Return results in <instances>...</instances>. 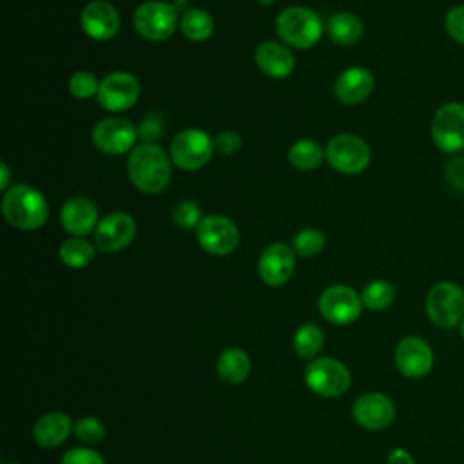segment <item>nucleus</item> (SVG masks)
<instances>
[{
	"mask_svg": "<svg viewBox=\"0 0 464 464\" xmlns=\"http://www.w3.org/2000/svg\"><path fill=\"white\" fill-rule=\"evenodd\" d=\"M127 174L140 192L160 194L170 183L172 160L160 145L141 143L129 154Z\"/></svg>",
	"mask_w": 464,
	"mask_h": 464,
	"instance_id": "1",
	"label": "nucleus"
},
{
	"mask_svg": "<svg viewBox=\"0 0 464 464\" xmlns=\"http://www.w3.org/2000/svg\"><path fill=\"white\" fill-rule=\"evenodd\" d=\"M2 214L5 221L18 230H38L49 218L45 196L31 185H13L2 198Z\"/></svg>",
	"mask_w": 464,
	"mask_h": 464,
	"instance_id": "2",
	"label": "nucleus"
},
{
	"mask_svg": "<svg viewBox=\"0 0 464 464\" xmlns=\"http://www.w3.org/2000/svg\"><path fill=\"white\" fill-rule=\"evenodd\" d=\"M276 33L288 47L310 49L323 34V20L310 7L290 5L277 14Z\"/></svg>",
	"mask_w": 464,
	"mask_h": 464,
	"instance_id": "3",
	"label": "nucleus"
},
{
	"mask_svg": "<svg viewBox=\"0 0 464 464\" xmlns=\"http://www.w3.org/2000/svg\"><path fill=\"white\" fill-rule=\"evenodd\" d=\"M132 22L136 33L145 40L163 42L176 33L179 25V11L174 7V4L149 0L136 7Z\"/></svg>",
	"mask_w": 464,
	"mask_h": 464,
	"instance_id": "4",
	"label": "nucleus"
},
{
	"mask_svg": "<svg viewBox=\"0 0 464 464\" xmlns=\"http://www.w3.org/2000/svg\"><path fill=\"white\" fill-rule=\"evenodd\" d=\"M214 138L203 129H185L174 136L169 147L172 163L187 172L203 169L214 154Z\"/></svg>",
	"mask_w": 464,
	"mask_h": 464,
	"instance_id": "5",
	"label": "nucleus"
},
{
	"mask_svg": "<svg viewBox=\"0 0 464 464\" xmlns=\"http://www.w3.org/2000/svg\"><path fill=\"white\" fill-rule=\"evenodd\" d=\"M428 319L439 328H453L464 319V290L455 281L435 283L426 295Z\"/></svg>",
	"mask_w": 464,
	"mask_h": 464,
	"instance_id": "6",
	"label": "nucleus"
},
{
	"mask_svg": "<svg viewBox=\"0 0 464 464\" xmlns=\"http://www.w3.org/2000/svg\"><path fill=\"white\" fill-rule=\"evenodd\" d=\"M324 158L330 167L343 174H359L362 172L372 160L368 143L357 134H337L334 136L326 149Z\"/></svg>",
	"mask_w": 464,
	"mask_h": 464,
	"instance_id": "7",
	"label": "nucleus"
},
{
	"mask_svg": "<svg viewBox=\"0 0 464 464\" xmlns=\"http://www.w3.org/2000/svg\"><path fill=\"white\" fill-rule=\"evenodd\" d=\"M304 381L314 393L323 397H339L352 384L348 368L337 359L330 357H317L308 362L304 370Z\"/></svg>",
	"mask_w": 464,
	"mask_h": 464,
	"instance_id": "8",
	"label": "nucleus"
},
{
	"mask_svg": "<svg viewBox=\"0 0 464 464\" xmlns=\"http://www.w3.org/2000/svg\"><path fill=\"white\" fill-rule=\"evenodd\" d=\"M431 140L442 152H459L464 149V103L448 102L440 105L431 118Z\"/></svg>",
	"mask_w": 464,
	"mask_h": 464,
	"instance_id": "9",
	"label": "nucleus"
},
{
	"mask_svg": "<svg viewBox=\"0 0 464 464\" xmlns=\"http://www.w3.org/2000/svg\"><path fill=\"white\" fill-rule=\"evenodd\" d=\"M199 246L210 256H228L239 245V230L227 216H205L196 228Z\"/></svg>",
	"mask_w": 464,
	"mask_h": 464,
	"instance_id": "10",
	"label": "nucleus"
},
{
	"mask_svg": "<svg viewBox=\"0 0 464 464\" xmlns=\"http://www.w3.org/2000/svg\"><path fill=\"white\" fill-rule=\"evenodd\" d=\"M140 98V82L127 71H114L107 74L98 91V103L109 112L129 111Z\"/></svg>",
	"mask_w": 464,
	"mask_h": 464,
	"instance_id": "11",
	"label": "nucleus"
},
{
	"mask_svg": "<svg viewBox=\"0 0 464 464\" xmlns=\"http://www.w3.org/2000/svg\"><path fill=\"white\" fill-rule=\"evenodd\" d=\"M138 129L125 118L111 116L100 120L92 129V143L98 150L116 156L134 149Z\"/></svg>",
	"mask_w": 464,
	"mask_h": 464,
	"instance_id": "12",
	"label": "nucleus"
},
{
	"mask_svg": "<svg viewBox=\"0 0 464 464\" xmlns=\"http://www.w3.org/2000/svg\"><path fill=\"white\" fill-rule=\"evenodd\" d=\"M136 236V221L130 214L116 210L103 216L94 230V246L100 252L114 254L127 248Z\"/></svg>",
	"mask_w": 464,
	"mask_h": 464,
	"instance_id": "13",
	"label": "nucleus"
},
{
	"mask_svg": "<svg viewBox=\"0 0 464 464\" xmlns=\"http://www.w3.org/2000/svg\"><path fill=\"white\" fill-rule=\"evenodd\" d=\"M317 306L326 321L334 324H350L361 315L362 299L353 288L334 285L321 294Z\"/></svg>",
	"mask_w": 464,
	"mask_h": 464,
	"instance_id": "14",
	"label": "nucleus"
},
{
	"mask_svg": "<svg viewBox=\"0 0 464 464\" xmlns=\"http://www.w3.org/2000/svg\"><path fill=\"white\" fill-rule=\"evenodd\" d=\"M395 366L408 379H422L433 368V350L419 335H406L395 346Z\"/></svg>",
	"mask_w": 464,
	"mask_h": 464,
	"instance_id": "15",
	"label": "nucleus"
},
{
	"mask_svg": "<svg viewBox=\"0 0 464 464\" xmlns=\"http://www.w3.org/2000/svg\"><path fill=\"white\" fill-rule=\"evenodd\" d=\"M295 268V252L285 243L268 245L257 259V276L268 286L285 285Z\"/></svg>",
	"mask_w": 464,
	"mask_h": 464,
	"instance_id": "16",
	"label": "nucleus"
},
{
	"mask_svg": "<svg viewBox=\"0 0 464 464\" xmlns=\"http://www.w3.org/2000/svg\"><path fill=\"white\" fill-rule=\"evenodd\" d=\"M80 25L89 38L107 42L112 40L120 31V13L105 0H92L83 5L80 13Z\"/></svg>",
	"mask_w": 464,
	"mask_h": 464,
	"instance_id": "17",
	"label": "nucleus"
},
{
	"mask_svg": "<svg viewBox=\"0 0 464 464\" xmlns=\"http://www.w3.org/2000/svg\"><path fill=\"white\" fill-rule=\"evenodd\" d=\"M352 415L355 422L366 430H382L395 419L393 401L379 392H370L355 399Z\"/></svg>",
	"mask_w": 464,
	"mask_h": 464,
	"instance_id": "18",
	"label": "nucleus"
},
{
	"mask_svg": "<svg viewBox=\"0 0 464 464\" xmlns=\"http://www.w3.org/2000/svg\"><path fill=\"white\" fill-rule=\"evenodd\" d=\"M375 87L373 72L362 65H353L344 69L335 83H334V94L335 98L344 105H357L370 98Z\"/></svg>",
	"mask_w": 464,
	"mask_h": 464,
	"instance_id": "19",
	"label": "nucleus"
},
{
	"mask_svg": "<svg viewBox=\"0 0 464 464\" xmlns=\"http://www.w3.org/2000/svg\"><path fill=\"white\" fill-rule=\"evenodd\" d=\"M60 221L65 232H69L71 236L83 237L96 230L100 223L98 208L89 198L74 196L62 205Z\"/></svg>",
	"mask_w": 464,
	"mask_h": 464,
	"instance_id": "20",
	"label": "nucleus"
},
{
	"mask_svg": "<svg viewBox=\"0 0 464 464\" xmlns=\"http://www.w3.org/2000/svg\"><path fill=\"white\" fill-rule=\"evenodd\" d=\"M254 60L257 69L268 78H286L295 67V58L286 44L266 40L256 47Z\"/></svg>",
	"mask_w": 464,
	"mask_h": 464,
	"instance_id": "21",
	"label": "nucleus"
},
{
	"mask_svg": "<svg viewBox=\"0 0 464 464\" xmlns=\"http://www.w3.org/2000/svg\"><path fill=\"white\" fill-rule=\"evenodd\" d=\"M72 422L69 415L62 411H51L42 415L33 428V437L42 448H56L67 440L71 435Z\"/></svg>",
	"mask_w": 464,
	"mask_h": 464,
	"instance_id": "22",
	"label": "nucleus"
},
{
	"mask_svg": "<svg viewBox=\"0 0 464 464\" xmlns=\"http://www.w3.org/2000/svg\"><path fill=\"white\" fill-rule=\"evenodd\" d=\"M218 375L228 384H239L250 375V357L241 348H227L216 362Z\"/></svg>",
	"mask_w": 464,
	"mask_h": 464,
	"instance_id": "23",
	"label": "nucleus"
},
{
	"mask_svg": "<svg viewBox=\"0 0 464 464\" xmlns=\"http://www.w3.org/2000/svg\"><path fill=\"white\" fill-rule=\"evenodd\" d=\"M362 22L352 13H337L326 22V34L337 45H353L362 36Z\"/></svg>",
	"mask_w": 464,
	"mask_h": 464,
	"instance_id": "24",
	"label": "nucleus"
},
{
	"mask_svg": "<svg viewBox=\"0 0 464 464\" xmlns=\"http://www.w3.org/2000/svg\"><path fill=\"white\" fill-rule=\"evenodd\" d=\"M179 29L190 42H205L214 33V18L201 7H188L179 14Z\"/></svg>",
	"mask_w": 464,
	"mask_h": 464,
	"instance_id": "25",
	"label": "nucleus"
},
{
	"mask_svg": "<svg viewBox=\"0 0 464 464\" xmlns=\"http://www.w3.org/2000/svg\"><path fill=\"white\" fill-rule=\"evenodd\" d=\"M96 254V246H92L85 237L71 236L62 241L58 248V256L62 263L69 268H83L92 263Z\"/></svg>",
	"mask_w": 464,
	"mask_h": 464,
	"instance_id": "26",
	"label": "nucleus"
},
{
	"mask_svg": "<svg viewBox=\"0 0 464 464\" xmlns=\"http://www.w3.org/2000/svg\"><path fill=\"white\" fill-rule=\"evenodd\" d=\"M286 158L292 167H295L297 170L308 172V170H315L321 165L324 158V149L317 141L303 138L290 145Z\"/></svg>",
	"mask_w": 464,
	"mask_h": 464,
	"instance_id": "27",
	"label": "nucleus"
},
{
	"mask_svg": "<svg viewBox=\"0 0 464 464\" xmlns=\"http://www.w3.org/2000/svg\"><path fill=\"white\" fill-rule=\"evenodd\" d=\"M323 343V330L314 323L301 324L294 335V348L303 359H314L321 352Z\"/></svg>",
	"mask_w": 464,
	"mask_h": 464,
	"instance_id": "28",
	"label": "nucleus"
},
{
	"mask_svg": "<svg viewBox=\"0 0 464 464\" xmlns=\"http://www.w3.org/2000/svg\"><path fill=\"white\" fill-rule=\"evenodd\" d=\"M361 299H362V304L370 310H384L393 303L395 288L390 281L375 279L362 288Z\"/></svg>",
	"mask_w": 464,
	"mask_h": 464,
	"instance_id": "29",
	"label": "nucleus"
},
{
	"mask_svg": "<svg viewBox=\"0 0 464 464\" xmlns=\"http://www.w3.org/2000/svg\"><path fill=\"white\" fill-rule=\"evenodd\" d=\"M292 248L301 257H314L324 248V234L317 228H303L295 234Z\"/></svg>",
	"mask_w": 464,
	"mask_h": 464,
	"instance_id": "30",
	"label": "nucleus"
},
{
	"mask_svg": "<svg viewBox=\"0 0 464 464\" xmlns=\"http://www.w3.org/2000/svg\"><path fill=\"white\" fill-rule=\"evenodd\" d=\"M100 80L89 72V71H76L74 74H71L69 82H67V89L71 92L72 98L76 100H89L98 96L100 91Z\"/></svg>",
	"mask_w": 464,
	"mask_h": 464,
	"instance_id": "31",
	"label": "nucleus"
},
{
	"mask_svg": "<svg viewBox=\"0 0 464 464\" xmlns=\"http://www.w3.org/2000/svg\"><path fill=\"white\" fill-rule=\"evenodd\" d=\"M172 218H174V221H176V225L179 228L190 230V228H198L205 216H201V208H199V205L196 201L183 199V201H179L174 207Z\"/></svg>",
	"mask_w": 464,
	"mask_h": 464,
	"instance_id": "32",
	"label": "nucleus"
},
{
	"mask_svg": "<svg viewBox=\"0 0 464 464\" xmlns=\"http://www.w3.org/2000/svg\"><path fill=\"white\" fill-rule=\"evenodd\" d=\"M74 435L87 442V444H96L100 440H103L105 437V426L100 419L96 417H82L76 420L74 424Z\"/></svg>",
	"mask_w": 464,
	"mask_h": 464,
	"instance_id": "33",
	"label": "nucleus"
},
{
	"mask_svg": "<svg viewBox=\"0 0 464 464\" xmlns=\"http://www.w3.org/2000/svg\"><path fill=\"white\" fill-rule=\"evenodd\" d=\"M444 27L451 40L464 45V4L450 7L444 18Z\"/></svg>",
	"mask_w": 464,
	"mask_h": 464,
	"instance_id": "34",
	"label": "nucleus"
},
{
	"mask_svg": "<svg viewBox=\"0 0 464 464\" xmlns=\"http://www.w3.org/2000/svg\"><path fill=\"white\" fill-rule=\"evenodd\" d=\"M241 145L243 140L236 130H221L214 136V149L223 156L236 154L241 149Z\"/></svg>",
	"mask_w": 464,
	"mask_h": 464,
	"instance_id": "35",
	"label": "nucleus"
},
{
	"mask_svg": "<svg viewBox=\"0 0 464 464\" xmlns=\"http://www.w3.org/2000/svg\"><path fill=\"white\" fill-rule=\"evenodd\" d=\"M446 183L455 190L464 194V156H457L448 161L444 170Z\"/></svg>",
	"mask_w": 464,
	"mask_h": 464,
	"instance_id": "36",
	"label": "nucleus"
},
{
	"mask_svg": "<svg viewBox=\"0 0 464 464\" xmlns=\"http://www.w3.org/2000/svg\"><path fill=\"white\" fill-rule=\"evenodd\" d=\"M60 464H105L103 457L94 451V450H87V448H72L69 451L63 453L62 462Z\"/></svg>",
	"mask_w": 464,
	"mask_h": 464,
	"instance_id": "37",
	"label": "nucleus"
},
{
	"mask_svg": "<svg viewBox=\"0 0 464 464\" xmlns=\"http://www.w3.org/2000/svg\"><path fill=\"white\" fill-rule=\"evenodd\" d=\"M160 132H161L160 123L158 121H150V120L143 121L141 127L138 129V136H141L145 140V143H152Z\"/></svg>",
	"mask_w": 464,
	"mask_h": 464,
	"instance_id": "38",
	"label": "nucleus"
},
{
	"mask_svg": "<svg viewBox=\"0 0 464 464\" xmlns=\"http://www.w3.org/2000/svg\"><path fill=\"white\" fill-rule=\"evenodd\" d=\"M386 464H415V460L406 450L395 448V450L390 451V455L386 459Z\"/></svg>",
	"mask_w": 464,
	"mask_h": 464,
	"instance_id": "39",
	"label": "nucleus"
},
{
	"mask_svg": "<svg viewBox=\"0 0 464 464\" xmlns=\"http://www.w3.org/2000/svg\"><path fill=\"white\" fill-rule=\"evenodd\" d=\"M0 174H2V176H0V190L5 194V192L11 188V187H9V185H11V172H9V167H7L5 161L0 163Z\"/></svg>",
	"mask_w": 464,
	"mask_h": 464,
	"instance_id": "40",
	"label": "nucleus"
},
{
	"mask_svg": "<svg viewBox=\"0 0 464 464\" xmlns=\"http://www.w3.org/2000/svg\"><path fill=\"white\" fill-rule=\"evenodd\" d=\"M274 2H276V0H257V4L263 5V7H270Z\"/></svg>",
	"mask_w": 464,
	"mask_h": 464,
	"instance_id": "41",
	"label": "nucleus"
},
{
	"mask_svg": "<svg viewBox=\"0 0 464 464\" xmlns=\"http://www.w3.org/2000/svg\"><path fill=\"white\" fill-rule=\"evenodd\" d=\"M459 330H460V337H462V341H464V319L460 321V324H459Z\"/></svg>",
	"mask_w": 464,
	"mask_h": 464,
	"instance_id": "42",
	"label": "nucleus"
}]
</instances>
